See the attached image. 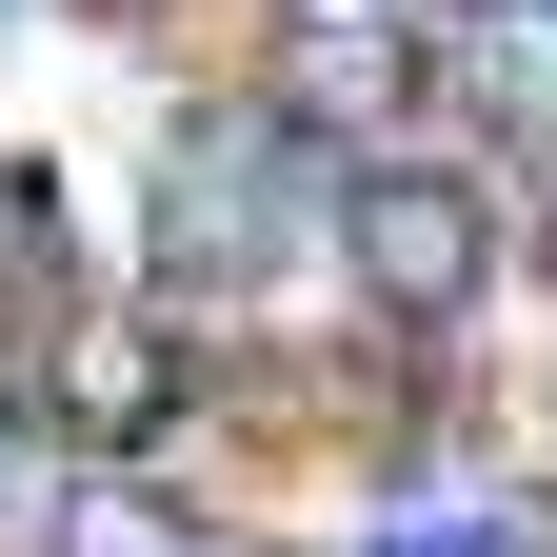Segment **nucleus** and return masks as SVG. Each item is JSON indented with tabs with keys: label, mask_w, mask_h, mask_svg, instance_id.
I'll return each instance as SVG.
<instances>
[{
	"label": "nucleus",
	"mask_w": 557,
	"mask_h": 557,
	"mask_svg": "<svg viewBox=\"0 0 557 557\" xmlns=\"http://www.w3.org/2000/svg\"><path fill=\"white\" fill-rule=\"evenodd\" d=\"M299 220H319V160H299L259 100H199V120L160 139V278H278Z\"/></svg>",
	"instance_id": "f257e3e1"
},
{
	"label": "nucleus",
	"mask_w": 557,
	"mask_h": 557,
	"mask_svg": "<svg viewBox=\"0 0 557 557\" xmlns=\"http://www.w3.org/2000/svg\"><path fill=\"white\" fill-rule=\"evenodd\" d=\"M398 100H418V0H259V120L299 139H359L398 160Z\"/></svg>",
	"instance_id": "f03ea898"
},
{
	"label": "nucleus",
	"mask_w": 557,
	"mask_h": 557,
	"mask_svg": "<svg viewBox=\"0 0 557 557\" xmlns=\"http://www.w3.org/2000/svg\"><path fill=\"white\" fill-rule=\"evenodd\" d=\"M338 259H359L379 319H458L478 278H498V199H478L458 160H359L338 180Z\"/></svg>",
	"instance_id": "7ed1b4c3"
},
{
	"label": "nucleus",
	"mask_w": 557,
	"mask_h": 557,
	"mask_svg": "<svg viewBox=\"0 0 557 557\" xmlns=\"http://www.w3.org/2000/svg\"><path fill=\"white\" fill-rule=\"evenodd\" d=\"M21 379H40V418H60L81 458H139V438L180 418V338H160V319H40Z\"/></svg>",
	"instance_id": "20e7f679"
},
{
	"label": "nucleus",
	"mask_w": 557,
	"mask_h": 557,
	"mask_svg": "<svg viewBox=\"0 0 557 557\" xmlns=\"http://www.w3.org/2000/svg\"><path fill=\"white\" fill-rule=\"evenodd\" d=\"M418 60H438V100L478 139H557V0H458Z\"/></svg>",
	"instance_id": "39448f33"
},
{
	"label": "nucleus",
	"mask_w": 557,
	"mask_h": 557,
	"mask_svg": "<svg viewBox=\"0 0 557 557\" xmlns=\"http://www.w3.org/2000/svg\"><path fill=\"white\" fill-rule=\"evenodd\" d=\"M60 557H199V518L160 498V478H120V458H81V478H60Z\"/></svg>",
	"instance_id": "423d86ee"
},
{
	"label": "nucleus",
	"mask_w": 557,
	"mask_h": 557,
	"mask_svg": "<svg viewBox=\"0 0 557 557\" xmlns=\"http://www.w3.org/2000/svg\"><path fill=\"white\" fill-rule=\"evenodd\" d=\"M379 557H518V537L478 518V498H438V518H379Z\"/></svg>",
	"instance_id": "0eeeda50"
},
{
	"label": "nucleus",
	"mask_w": 557,
	"mask_h": 557,
	"mask_svg": "<svg viewBox=\"0 0 557 557\" xmlns=\"http://www.w3.org/2000/svg\"><path fill=\"white\" fill-rule=\"evenodd\" d=\"M21 239H40V180H21V160H0V259H21Z\"/></svg>",
	"instance_id": "6e6552de"
}]
</instances>
